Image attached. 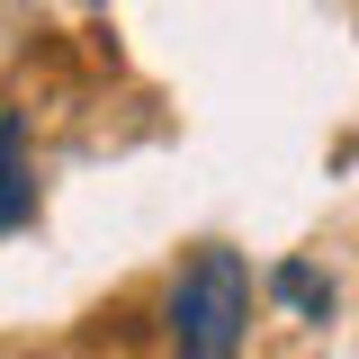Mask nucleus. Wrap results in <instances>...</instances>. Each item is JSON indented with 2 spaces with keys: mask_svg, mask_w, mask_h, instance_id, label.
<instances>
[{
  "mask_svg": "<svg viewBox=\"0 0 359 359\" xmlns=\"http://www.w3.org/2000/svg\"><path fill=\"white\" fill-rule=\"evenodd\" d=\"M252 323V278L233 252H198L171 278V359H233Z\"/></svg>",
  "mask_w": 359,
  "mask_h": 359,
  "instance_id": "1",
  "label": "nucleus"
},
{
  "mask_svg": "<svg viewBox=\"0 0 359 359\" xmlns=\"http://www.w3.org/2000/svg\"><path fill=\"white\" fill-rule=\"evenodd\" d=\"M18 144H27V126L18 117H0V224L27 216V180H18Z\"/></svg>",
  "mask_w": 359,
  "mask_h": 359,
  "instance_id": "2",
  "label": "nucleus"
},
{
  "mask_svg": "<svg viewBox=\"0 0 359 359\" xmlns=\"http://www.w3.org/2000/svg\"><path fill=\"white\" fill-rule=\"evenodd\" d=\"M278 297H287V306H332V287H323V278H314V269H278Z\"/></svg>",
  "mask_w": 359,
  "mask_h": 359,
  "instance_id": "3",
  "label": "nucleus"
}]
</instances>
